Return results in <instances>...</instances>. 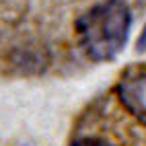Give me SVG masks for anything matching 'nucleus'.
<instances>
[{"label":"nucleus","mask_w":146,"mask_h":146,"mask_svg":"<svg viewBox=\"0 0 146 146\" xmlns=\"http://www.w3.org/2000/svg\"><path fill=\"white\" fill-rule=\"evenodd\" d=\"M132 13L123 0H103L74 21L78 47L93 62L113 60L128 41Z\"/></svg>","instance_id":"nucleus-1"},{"label":"nucleus","mask_w":146,"mask_h":146,"mask_svg":"<svg viewBox=\"0 0 146 146\" xmlns=\"http://www.w3.org/2000/svg\"><path fill=\"white\" fill-rule=\"evenodd\" d=\"M121 105L136 121L146 125V68H130L115 84Z\"/></svg>","instance_id":"nucleus-2"},{"label":"nucleus","mask_w":146,"mask_h":146,"mask_svg":"<svg viewBox=\"0 0 146 146\" xmlns=\"http://www.w3.org/2000/svg\"><path fill=\"white\" fill-rule=\"evenodd\" d=\"M70 146H113L103 138H95V136H82V138H76Z\"/></svg>","instance_id":"nucleus-3"},{"label":"nucleus","mask_w":146,"mask_h":146,"mask_svg":"<svg viewBox=\"0 0 146 146\" xmlns=\"http://www.w3.org/2000/svg\"><path fill=\"white\" fill-rule=\"evenodd\" d=\"M138 52H146V25L142 29L140 37H138Z\"/></svg>","instance_id":"nucleus-4"}]
</instances>
